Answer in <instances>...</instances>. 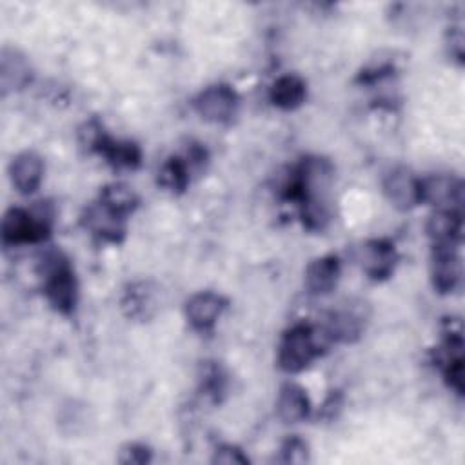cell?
I'll return each instance as SVG.
<instances>
[{
	"label": "cell",
	"instance_id": "cell-16",
	"mask_svg": "<svg viewBox=\"0 0 465 465\" xmlns=\"http://www.w3.org/2000/svg\"><path fill=\"white\" fill-rule=\"evenodd\" d=\"M307 98V85L298 74H283L274 80L269 91V100L282 111L300 107Z\"/></svg>",
	"mask_w": 465,
	"mask_h": 465
},
{
	"label": "cell",
	"instance_id": "cell-25",
	"mask_svg": "<svg viewBox=\"0 0 465 465\" xmlns=\"http://www.w3.org/2000/svg\"><path fill=\"white\" fill-rule=\"evenodd\" d=\"M213 463H222V465H247L249 458L243 454V450L232 443H222L216 447Z\"/></svg>",
	"mask_w": 465,
	"mask_h": 465
},
{
	"label": "cell",
	"instance_id": "cell-4",
	"mask_svg": "<svg viewBox=\"0 0 465 465\" xmlns=\"http://www.w3.org/2000/svg\"><path fill=\"white\" fill-rule=\"evenodd\" d=\"M367 318L369 312L363 302H347L340 309L332 311L327 322L320 327L323 329L331 343H352L363 334Z\"/></svg>",
	"mask_w": 465,
	"mask_h": 465
},
{
	"label": "cell",
	"instance_id": "cell-5",
	"mask_svg": "<svg viewBox=\"0 0 465 465\" xmlns=\"http://www.w3.org/2000/svg\"><path fill=\"white\" fill-rule=\"evenodd\" d=\"M238 102V93L229 84H214L196 96L194 109L205 122L227 124L236 114Z\"/></svg>",
	"mask_w": 465,
	"mask_h": 465
},
{
	"label": "cell",
	"instance_id": "cell-3",
	"mask_svg": "<svg viewBox=\"0 0 465 465\" xmlns=\"http://www.w3.org/2000/svg\"><path fill=\"white\" fill-rule=\"evenodd\" d=\"M53 209L47 202H36L33 209L11 207L2 218V240L5 245L40 243L51 234Z\"/></svg>",
	"mask_w": 465,
	"mask_h": 465
},
{
	"label": "cell",
	"instance_id": "cell-12",
	"mask_svg": "<svg viewBox=\"0 0 465 465\" xmlns=\"http://www.w3.org/2000/svg\"><path fill=\"white\" fill-rule=\"evenodd\" d=\"M461 182L454 176L436 174L421 180V202H429L438 209L460 211Z\"/></svg>",
	"mask_w": 465,
	"mask_h": 465
},
{
	"label": "cell",
	"instance_id": "cell-19",
	"mask_svg": "<svg viewBox=\"0 0 465 465\" xmlns=\"http://www.w3.org/2000/svg\"><path fill=\"white\" fill-rule=\"evenodd\" d=\"M98 202L114 214L127 220V216L138 207V196L125 183H109L100 191Z\"/></svg>",
	"mask_w": 465,
	"mask_h": 465
},
{
	"label": "cell",
	"instance_id": "cell-23",
	"mask_svg": "<svg viewBox=\"0 0 465 465\" xmlns=\"http://www.w3.org/2000/svg\"><path fill=\"white\" fill-rule=\"evenodd\" d=\"M202 391L213 401H220L222 394L225 392V374L216 363H207L202 374Z\"/></svg>",
	"mask_w": 465,
	"mask_h": 465
},
{
	"label": "cell",
	"instance_id": "cell-6",
	"mask_svg": "<svg viewBox=\"0 0 465 465\" xmlns=\"http://www.w3.org/2000/svg\"><path fill=\"white\" fill-rule=\"evenodd\" d=\"M460 243H434L430 256L432 285L440 294L452 292L461 278V262L458 252Z\"/></svg>",
	"mask_w": 465,
	"mask_h": 465
},
{
	"label": "cell",
	"instance_id": "cell-7",
	"mask_svg": "<svg viewBox=\"0 0 465 465\" xmlns=\"http://www.w3.org/2000/svg\"><path fill=\"white\" fill-rule=\"evenodd\" d=\"M383 193L396 209L411 211L421 203V180L405 167H394L383 178Z\"/></svg>",
	"mask_w": 465,
	"mask_h": 465
},
{
	"label": "cell",
	"instance_id": "cell-11",
	"mask_svg": "<svg viewBox=\"0 0 465 465\" xmlns=\"http://www.w3.org/2000/svg\"><path fill=\"white\" fill-rule=\"evenodd\" d=\"M340 272H341V265L338 256L325 254V256L314 258L305 269V276H303L305 289L314 296L329 294L338 285Z\"/></svg>",
	"mask_w": 465,
	"mask_h": 465
},
{
	"label": "cell",
	"instance_id": "cell-9",
	"mask_svg": "<svg viewBox=\"0 0 465 465\" xmlns=\"http://www.w3.org/2000/svg\"><path fill=\"white\" fill-rule=\"evenodd\" d=\"M358 260H360L363 272L371 280L381 282V280H387L394 272V267L398 262V252L391 240L376 238V240H369L361 245Z\"/></svg>",
	"mask_w": 465,
	"mask_h": 465
},
{
	"label": "cell",
	"instance_id": "cell-21",
	"mask_svg": "<svg viewBox=\"0 0 465 465\" xmlns=\"http://www.w3.org/2000/svg\"><path fill=\"white\" fill-rule=\"evenodd\" d=\"M122 307L129 318H149L154 309V292L149 289V283H133L122 298Z\"/></svg>",
	"mask_w": 465,
	"mask_h": 465
},
{
	"label": "cell",
	"instance_id": "cell-13",
	"mask_svg": "<svg viewBox=\"0 0 465 465\" xmlns=\"http://www.w3.org/2000/svg\"><path fill=\"white\" fill-rule=\"evenodd\" d=\"M82 220H84V225L91 231V234H94L102 242L118 243L125 234V218L114 214L113 211L104 207L100 202L87 207Z\"/></svg>",
	"mask_w": 465,
	"mask_h": 465
},
{
	"label": "cell",
	"instance_id": "cell-10",
	"mask_svg": "<svg viewBox=\"0 0 465 465\" xmlns=\"http://www.w3.org/2000/svg\"><path fill=\"white\" fill-rule=\"evenodd\" d=\"M9 178L20 194H33L44 180V160L33 151L16 154L9 163Z\"/></svg>",
	"mask_w": 465,
	"mask_h": 465
},
{
	"label": "cell",
	"instance_id": "cell-20",
	"mask_svg": "<svg viewBox=\"0 0 465 465\" xmlns=\"http://www.w3.org/2000/svg\"><path fill=\"white\" fill-rule=\"evenodd\" d=\"M189 163L182 156L167 158L158 169V185L173 194H180L189 185Z\"/></svg>",
	"mask_w": 465,
	"mask_h": 465
},
{
	"label": "cell",
	"instance_id": "cell-18",
	"mask_svg": "<svg viewBox=\"0 0 465 465\" xmlns=\"http://www.w3.org/2000/svg\"><path fill=\"white\" fill-rule=\"evenodd\" d=\"M427 234L434 243H460L461 214L452 209H438L427 222Z\"/></svg>",
	"mask_w": 465,
	"mask_h": 465
},
{
	"label": "cell",
	"instance_id": "cell-24",
	"mask_svg": "<svg viewBox=\"0 0 465 465\" xmlns=\"http://www.w3.org/2000/svg\"><path fill=\"white\" fill-rule=\"evenodd\" d=\"M153 460V450L143 445V443H127L120 449V454H118V461L120 463H125V465H143V463H149Z\"/></svg>",
	"mask_w": 465,
	"mask_h": 465
},
{
	"label": "cell",
	"instance_id": "cell-1",
	"mask_svg": "<svg viewBox=\"0 0 465 465\" xmlns=\"http://www.w3.org/2000/svg\"><path fill=\"white\" fill-rule=\"evenodd\" d=\"M42 291L49 305L69 316L78 303V282L69 258L62 251H47L38 262Z\"/></svg>",
	"mask_w": 465,
	"mask_h": 465
},
{
	"label": "cell",
	"instance_id": "cell-15",
	"mask_svg": "<svg viewBox=\"0 0 465 465\" xmlns=\"http://www.w3.org/2000/svg\"><path fill=\"white\" fill-rule=\"evenodd\" d=\"M276 412L283 423H300L311 414V400L307 391L298 383H285L280 387L276 398Z\"/></svg>",
	"mask_w": 465,
	"mask_h": 465
},
{
	"label": "cell",
	"instance_id": "cell-8",
	"mask_svg": "<svg viewBox=\"0 0 465 465\" xmlns=\"http://www.w3.org/2000/svg\"><path fill=\"white\" fill-rule=\"evenodd\" d=\"M227 307V300L213 291H200L185 302V318L198 332H209L218 323Z\"/></svg>",
	"mask_w": 465,
	"mask_h": 465
},
{
	"label": "cell",
	"instance_id": "cell-2",
	"mask_svg": "<svg viewBox=\"0 0 465 465\" xmlns=\"http://www.w3.org/2000/svg\"><path fill=\"white\" fill-rule=\"evenodd\" d=\"M322 327L309 323H296L289 327L278 343V367L289 374L300 372L329 345Z\"/></svg>",
	"mask_w": 465,
	"mask_h": 465
},
{
	"label": "cell",
	"instance_id": "cell-14",
	"mask_svg": "<svg viewBox=\"0 0 465 465\" xmlns=\"http://www.w3.org/2000/svg\"><path fill=\"white\" fill-rule=\"evenodd\" d=\"M33 78V69L29 60L18 51L11 47L2 49L0 58V85L2 93H15L24 89Z\"/></svg>",
	"mask_w": 465,
	"mask_h": 465
},
{
	"label": "cell",
	"instance_id": "cell-22",
	"mask_svg": "<svg viewBox=\"0 0 465 465\" xmlns=\"http://www.w3.org/2000/svg\"><path fill=\"white\" fill-rule=\"evenodd\" d=\"M311 460V450H309V443L305 440H302L300 436H289L282 447H280V456L278 461L280 463H307Z\"/></svg>",
	"mask_w": 465,
	"mask_h": 465
},
{
	"label": "cell",
	"instance_id": "cell-17",
	"mask_svg": "<svg viewBox=\"0 0 465 465\" xmlns=\"http://www.w3.org/2000/svg\"><path fill=\"white\" fill-rule=\"evenodd\" d=\"M96 154L104 156L105 162L114 169H136L142 162V151L134 142L114 140L109 134H105L98 145Z\"/></svg>",
	"mask_w": 465,
	"mask_h": 465
}]
</instances>
